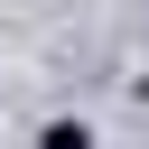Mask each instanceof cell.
I'll return each instance as SVG.
<instances>
[{
  "instance_id": "cell-1",
  "label": "cell",
  "mask_w": 149,
  "mask_h": 149,
  "mask_svg": "<svg viewBox=\"0 0 149 149\" xmlns=\"http://www.w3.org/2000/svg\"><path fill=\"white\" fill-rule=\"evenodd\" d=\"M37 149H93V121H47Z\"/></svg>"
}]
</instances>
